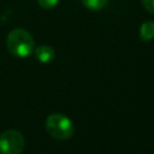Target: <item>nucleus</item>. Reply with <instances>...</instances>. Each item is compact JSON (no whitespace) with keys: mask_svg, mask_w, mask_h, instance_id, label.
Instances as JSON below:
<instances>
[{"mask_svg":"<svg viewBox=\"0 0 154 154\" xmlns=\"http://www.w3.org/2000/svg\"><path fill=\"white\" fill-rule=\"evenodd\" d=\"M83 6L90 11H101L108 4V0H81Z\"/></svg>","mask_w":154,"mask_h":154,"instance_id":"423d86ee","label":"nucleus"},{"mask_svg":"<svg viewBox=\"0 0 154 154\" xmlns=\"http://www.w3.org/2000/svg\"><path fill=\"white\" fill-rule=\"evenodd\" d=\"M46 130L55 140L64 141L70 138L75 132L72 120L61 113H52L46 119Z\"/></svg>","mask_w":154,"mask_h":154,"instance_id":"f03ea898","label":"nucleus"},{"mask_svg":"<svg viewBox=\"0 0 154 154\" xmlns=\"http://www.w3.org/2000/svg\"><path fill=\"white\" fill-rule=\"evenodd\" d=\"M38 5L45 8V10H49V8H53L54 6H57V4L59 2V0H37Z\"/></svg>","mask_w":154,"mask_h":154,"instance_id":"0eeeda50","label":"nucleus"},{"mask_svg":"<svg viewBox=\"0 0 154 154\" xmlns=\"http://www.w3.org/2000/svg\"><path fill=\"white\" fill-rule=\"evenodd\" d=\"M141 4L147 12L154 14V0H141Z\"/></svg>","mask_w":154,"mask_h":154,"instance_id":"6e6552de","label":"nucleus"},{"mask_svg":"<svg viewBox=\"0 0 154 154\" xmlns=\"http://www.w3.org/2000/svg\"><path fill=\"white\" fill-rule=\"evenodd\" d=\"M35 57L40 63L47 64V63H51L54 59L55 52H54L53 47L47 46V45H42V46H40L35 49Z\"/></svg>","mask_w":154,"mask_h":154,"instance_id":"20e7f679","label":"nucleus"},{"mask_svg":"<svg viewBox=\"0 0 154 154\" xmlns=\"http://www.w3.org/2000/svg\"><path fill=\"white\" fill-rule=\"evenodd\" d=\"M24 149V137L19 131L7 130L0 135L1 154H19Z\"/></svg>","mask_w":154,"mask_h":154,"instance_id":"7ed1b4c3","label":"nucleus"},{"mask_svg":"<svg viewBox=\"0 0 154 154\" xmlns=\"http://www.w3.org/2000/svg\"><path fill=\"white\" fill-rule=\"evenodd\" d=\"M6 45L10 53L17 58L29 57L35 48V42L31 34L22 28L13 29L8 34Z\"/></svg>","mask_w":154,"mask_h":154,"instance_id":"f257e3e1","label":"nucleus"},{"mask_svg":"<svg viewBox=\"0 0 154 154\" xmlns=\"http://www.w3.org/2000/svg\"><path fill=\"white\" fill-rule=\"evenodd\" d=\"M140 37L142 41H150L154 38V22L148 20L142 23L140 28Z\"/></svg>","mask_w":154,"mask_h":154,"instance_id":"39448f33","label":"nucleus"}]
</instances>
